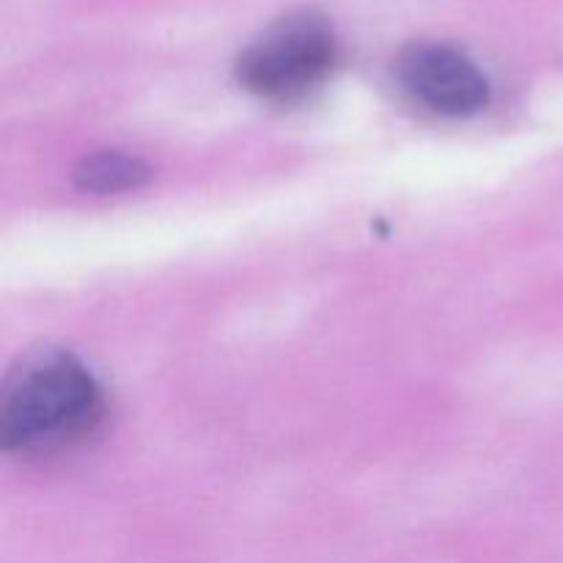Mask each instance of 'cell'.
Instances as JSON below:
<instances>
[{
  "instance_id": "cell-1",
  "label": "cell",
  "mask_w": 563,
  "mask_h": 563,
  "mask_svg": "<svg viewBox=\"0 0 563 563\" xmlns=\"http://www.w3.org/2000/svg\"><path fill=\"white\" fill-rule=\"evenodd\" d=\"M104 416L102 388L66 350L22 357L0 390V443L22 456H49L82 443Z\"/></svg>"
},
{
  "instance_id": "cell-2",
  "label": "cell",
  "mask_w": 563,
  "mask_h": 563,
  "mask_svg": "<svg viewBox=\"0 0 563 563\" xmlns=\"http://www.w3.org/2000/svg\"><path fill=\"white\" fill-rule=\"evenodd\" d=\"M335 64L339 36L333 22L317 9H297L242 49L236 77L256 97L295 102L322 86Z\"/></svg>"
},
{
  "instance_id": "cell-3",
  "label": "cell",
  "mask_w": 563,
  "mask_h": 563,
  "mask_svg": "<svg viewBox=\"0 0 563 563\" xmlns=\"http://www.w3.org/2000/svg\"><path fill=\"white\" fill-rule=\"evenodd\" d=\"M396 75L405 91L434 113L471 115L489 102L484 71L449 44H410L396 60Z\"/></svg>"
},
{
  "instance_id": "cell-4",
  "label": "cell",
  "mask_w": 563,
  "mask_h": 563,
  "mask_svg": "<svg viewBox=\"0 0 563 563\" xmlns=\"http://www.w3.org/2000/svg\"><path fill=\"white\" fill-rule=\"evenodd\" d=\"M148 179V168L124 152H93L77 163L75 185L97 196L137 190Z\"/></svg>"
}]
</instances>
